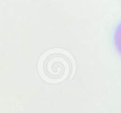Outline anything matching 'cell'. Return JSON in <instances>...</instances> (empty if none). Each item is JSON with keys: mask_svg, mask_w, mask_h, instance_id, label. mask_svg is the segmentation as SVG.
I'll return each instance as SVG.
<instances>
[{"mask_svg": "<svg viewBox=\"0 0 121 113\" xmlns=\"http://www.w3.org/2000/svg\"><path fill=\"white\" fill-rule=\"evenodd\" d=\"M114 40H115V44L116 46L117 50L121 55V23L116 28V30L115 32V36H114Z\"/></svg>", "mask_w": 121, "mask_h": 113, "instance_id": "6da1fadb", "label": "cell"}]
</instances>
